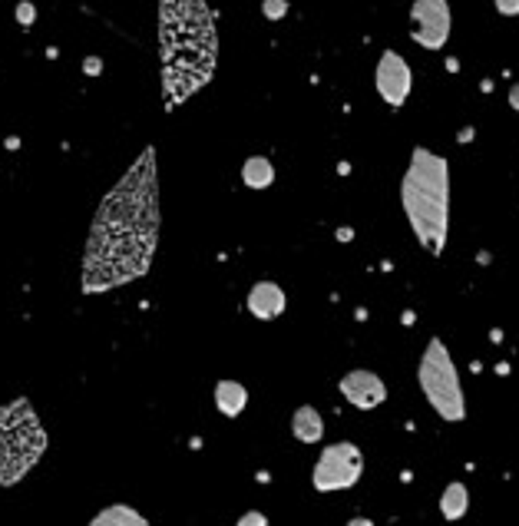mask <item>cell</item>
<instances>
[{"label": "cell", "instance_id": "5", "mask_svg": "<svg viewBox=\"0 0 519 526\" xmlns=\"http://www.w3.org/2000/svg\"><path fill=\"white\" fill-rule=\"evenodd\" d=\"M417 384H420L427 404L437 411L440 420L446 424H460L466 417V401H463V384L456 374V364L450 358V351L440 338H430L417 364Z\"/></svg>", "mask_w": 519, "mask_h": 526}, {"label": "cell", "instance_id": "17", "mask_svg": "<svg viewBox=\"0 0 519 526\" xmlns=\"http://www.w3.org/2000/svg\"><path fill=\"white\" fill-rule=\"evenodd\" d=\"M493 7H496L503 17H519V0H493Z\"/></svg>", "mask_w": 519, "mask_h": 526}, {"label": "cell", "instance_id": "4", "mask_svg": "<svg viewBox=\"0 0 519 526\" xmlns=\"http://www.w3.org/2000/svg\"><path fill=\"white\" fill-rule=\"evenodd\" d=\"M46 450V434L33 414L30 401H13L0 407V483L11 487L40 461Z\"/></svg>", "mask_w": 519, "mask_h": 526}, {"label": "cell", "instance_id": "1", "mask_svg": "<svg viewBox=\"0 0 519 526\" xmlns=\"http://www.w3.org/2000/svg\"><path fill=\"white\" fill-rule=\"evenodd\" d=\"M159 222L156 149L146 146L96 208L83 252V292L99 295L149 272L159 245Z\"/></svg>", "mask_w": 519, "mask_h": 526}, {"label": "cell", "instance_id": "9", "mask_svg": "<svg viewBox=\"0 0 519 526\" xmlns=\"http://www.w3.org/2000/svg\"><path fill=\"white\" fill-rule=\"evenodd\" d=\"M337 391L347 404H354L357 411H374L387 401V384L384 377L368 368H357V371H347L341 381H337Z\"/></svg>", "mask_w": 519, "mask_h": 526}, {"label": "cell", "instance_id": "19", "mask_svg": "<svg viewBox=\"0 0 519 526\" xmlns=\"http://www.w3.org/2000/svg\"><path fill=\"white\" fill-rule=\"evenodd\" d=\"M17 20H20V23H33V4H27V0H23L20 7H17Z\"/></svg>", "mask_w": 519, "mask_h": 526}, {"label": "cell", "instance_id": "21", "mask_svg": "<svg viewBox=\"0 0 519 526\" xmlns=\"http://www.w3.org/2000/svg\"><path fill=\"white\" fill-rule=\"evenodd\" d=\"M83 70H87V73H99V70H103V63H99L96 56H89L87 63H83Z\"/></svg>", "mask_w": 519, "mask_h": 526}, {"label": "cell", "instance_id": "20", "mask_svg": "<svg viewBox=\"0 0 519 526\" xmlns=\"http://www.w3.org/2000/svg\"><path fill=\"white\" fill-rule=\"evenodd\" d=\"M509 106L519 113V83H513V87H509Z\"/></svg>", "mask_w": 519, "mask_h": 526}, {"label": "cell", "instance_id": "10", "mask_svg": "<svg viewBox=\"0 0 519 526\" xmlns=\"http://www.w3.org/2000/svg\"><path fill=\"white\" fill-rule=\"evenodd\" d=\"M288 308V298H284L282 285L278 282H255L249 292V311L258 321H275L284 315Z\"/></svg>", "mask_w": 519, "mask_h": 526}, {"label": "cell", "instance_id": "2", "mask_svg": "<svg viewBox=\"0 0 519 526\" xmlns=\"http://www.w3.org/2000/svg\"><path fill=\"white\" fill-rule=\"evenodd\" d=\"M159 56H163L165 110H175L215 73L218 37L206 0L159 4Z\"/></svg>", "mask_w": 519, "mask_h": 526}, {"label": "cell", "instance_id": "7", "mask_svg": "<svg viewBox=\"0 0 519 526\" xmlns=\"http://www.w3.org/2000/svg\"><path fill=\"white\" fill-rule=\"evenodd\" d=\"M413 40L423 50H440L450 40V4L446 0H413Z\"/></svg>", "mask_w": 519, "mask_h": 526}, {"label": "cell", "instance_id": "3", "mask_svg": "<svg viewBox=\"0 0 519 526\" xmlns=\"http://www.w3.org/2000/svg\"><path fill=\"white\" fill-rule=\"evenodd\" d=\"M401 206L423 252L444 255L450 235V163L427 146H413L401 179Z\"/></svg>", "mask_w": 519, "mask_h": 526}, {"label": "cell", "instance_id": "13", "mask_svg": "<svg viewBox=\"0 0 519 526\" xmlns=\"http://www.w3.org/2000/svg\"><path fill=\"white\" fill-rule=\"evenodd\" d=\"M242 182H245L249 189H255V192L271 189V182H275V163L265 159V156H251V159H245V163H242Z\"/></svg>", "mask_w": 519, "mask_h": 526}, {"label": "cell", "instance_id": "8", "mask_svg": "<svg viewBox=\"0 0 519 526\" xmlns=\"http://www.w3.org/2000/svg\"><path fill=\"white\" fill-rule=\"evenodd\" d=\"M374 83H377L380 99L387 103L390 110H401L404 103H407V96H411L413 73H411V66H407V60H404L397 50H384L377 60Z\"/></svg>", "mask_w": 519, "mask_h": 526}, {"label": "cell", "instance_id": "16", "mask_svg": "<svg viewBox=\"0 0 519 526\" xmlns=\"http://www.w3.org/2000/svg\"><path fill=\"white\" fill-rule=\"evenodd\" d=\"M261 13L268 20H282L284 13H288V0H261Z\"/></svg>", "mask_w": 519, "mask_h": 526}, {"label": "cell", "instance_id": "12", "mask_svg": "<svg viewBox=\"0 0 519 526\" xmlns=\"http://www.w3.org/2000/svg\"><path fill=\"white\" fill-rule=\"evenodd\" d=\"M215 407L222 411L225 417H238L245 407H249V391H245V384L238 381H218L215 384Z\"/></svg>", "mask_w": 519, "mask_h": 526}, {"label": "cell", "instance_id": "15", "mask_svg": "<svg viewBox=\"0 0 519 526\" xmlns=\"http://www.w3.org/2000/svg\"><path fill=\"white\" fill-rule=\"evenodd\" d=\"M93 523L96 526H146V516L136 513V510L126 503H116V506H106Z\"/></svg>", "mask_w": 519, "mask_h": 526}, {"label": "cell", "instance_id": "18", "mask_svg": "<svg viewBox=\"0 0 519 526\" xmlns=\"http://www.w3.org/2000/svg\"><path fill=\"white\" fill-rule=\"evenodd\" d=\"M238 523L242 526H265L268 523V516L265 513H245V516H238Z\"/></svg>", "mask_w": 519, "mask_h": 526}, {"label": "cell", "instance_id": "14", "mask_svg": "<svg viewBox=\"0 0 519 526\" xmlns=\"http://www.w3.org/2000/svg\"><path fill=\"white\" fill-rule=\"evenodd\" d=\"M466 506H470V490H466L463 480L446 483V490L440 494V513L444 520H463Z\"/></svg>", "mask_w": 519, "mask_h": 526}, {"label": "cell", "instance_id": "6", "mask_svg": "<svg viewBox=\"0 0 519 526\" xmlns=\"http://www.w3.org/2000/svg\"><path fill=\"white\" fill-rule=\"evenodd\" d=\"M364 473V453L351 440H337L321 450V457L311 470V483L318 494H337V490H351Z\"/></svg>", "mask_w": 519, "mask_h": 526}, {"label": "cell", "instance_id": "11", "mask_svg": "<svg viewBox=\"0 0 519 526\" xmlns=\"http://www.w3.org/2000/svg\"><path fill=\"white\" fill-rule=\"evenodd\" d=\"M292 434L301 444H318V440L325 437V417L318 414L311 404H301L292 414Z\"/></svg>", "mask_w": 519, "mask_h": 526}]
</instances>
